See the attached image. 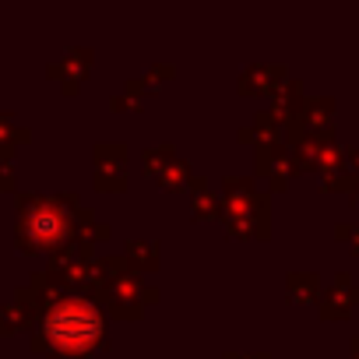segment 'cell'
Wrapping results in <instances>:
<instances>
[{
	"mask_svg": "<svg viewBox=\"0 0 359 359\" xmlns=\"http://www.w3.org/2000/svg\"><path fill=\"white\" fill-rule=\"evenodd\" d=\"M46 334H50V341H53L60 352H67V355H85L88 348H95V341H99V334H102V324H99V313H95L88 303L67 299V303H60V306L50 313Z\"/></svg>",
	"mask_w": 359,
	"mask_h": 359,
	"instance_id": "6da1fadb",
	"label": "cell"
}]
</instances>
